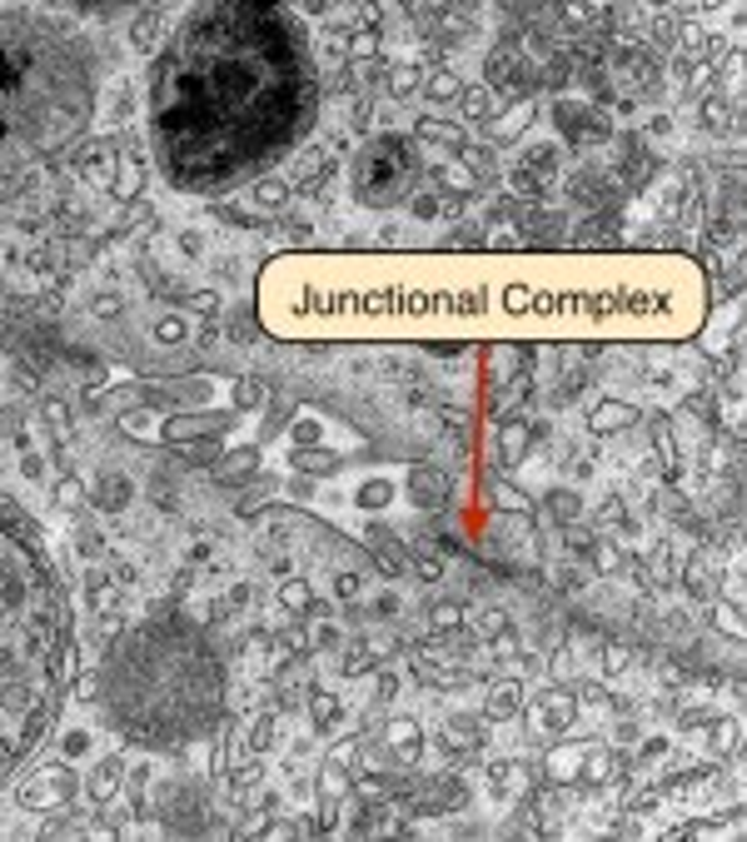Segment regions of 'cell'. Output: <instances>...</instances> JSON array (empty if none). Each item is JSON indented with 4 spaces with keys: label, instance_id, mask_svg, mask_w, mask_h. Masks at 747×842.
Instances as JSON below:
<instances>
[{
    "label": "cell",
    "instance_id": "cell-36",
    "mask_svg": "<svg viewBox=\"0 0 747 842\" xmlns=\"http://www.w3.org/2000/svg\"><path fill=\"white\" fill-rule=\"evenodd\" d=\"M414 80H419V76H414V70H394V96H409V90H414Z\"/></svg>",
    "mask_w": 747,
    "mask_h": 842
},
{
    "label": "cell",
    "instance_id": "cell-18",
    "mask_svg": "<svg viewBox=\"0 0 747 842\" xmlns=\"http://www.w3.org/2000/svg\"><path fill=\"white\" fill-rule=\"evenodd\" d=\"M529 115H533V100H519V105H513L503 120H494V135H498V141H513V135L529 125Z\"/></svg>",
    "mask_w": 747,
    "mask_h": 842
},
{
    "label": "cell",
    "instance_id": "cell-30",
    "mask_svg": "<svg viewBox=\"0 0 747 842\" xmlns=\"http://www.w3.org/2000/svg\"><path fill=\"white\" fill-rule=\"evenodd\" d=\"M254 459H260V453H254V449L235 453V459H225V474H249V469H254Z\"/></svg>",
    "mask_w": 747,
    "mask_h": 842
},
{
    "label": "cell",
    "instance_id": "cell-10",
    "mask_svg": "<svg viewBox=\"0 0 747 842\" xmlns=\"http://www.w3.org/2000/svg\"><path fill=\"white\" fill-rule=\"evenodd\" d=\"M629 424H638V409L623 404V400H608V404H598V409L588 414V429L593 434H618V429H629Z\"/></svg>",
    "mask_w": 747,
    "mask_h": 842
},
{
    "label": "cell",
    "instance_id": "cell-6",
    "mask_svg": "<svg viewBox=\"0 0 747 842\" xmlns=\"http://www.w3.org/2000/svg\"><path fill=\"white\" fill-rule=\"evenodd\" d=\"M419 184V155L404 135H374L349 165V190L364 210H394L404 205Z\"/></svg>",
    "mask_w": 747,
    "mask_h": 842
},
{
    "label": "cell",
    "instance_id": "cell-33",
    "mask_svg": "<svg viewBox=\"0 0 747 842\" xmlns=\"http://www.w3.org/2000/svg\"><path fill=\"white\" fill-rule=\"evenodd\" d=\"M115 777H120V767H115V763H110V767H100V773H95V793H100V798H110V788H115Z\"/></svg>",
    "mask_w": 747,
    "mask_h": 842
},
{
    "label": "cell",
    "instance_id": "cell-26",
    "mask_svg": "<svg viewBox=\"0 0 747 842\" xmlns=\"http://www.w3.org/2000/svg\"><path fill=\"white\" fill-rule=\"evenodd\" d=\"M548 508H553L558 518H564V524H568V518H578V498H574V494H564V489H553V494H548Z\"/></svg>",
    "mask_w": 747,
    "mask_h": 842
},
{
    "label": "cell",
    "instance_id": "cell-35",
    "mask_svg": "<svg viewBox=\"0 0 747 842\" xmlns=\"http://www.w3.org/2000/svg\"><path fill=\"white\" fill-rule=\"evenodd\" d=\"M335 594H339V598H354V594H359V579H354V573H339V579H335Z\"/></svg>",
    "mask_w": 747,
    "mask_h": 842
},
{
    "label": "cell",
    "instance_id": "cell-31",
    "mask_svg": "<svg viewBox=\"0 0 747 842\" xmlns=\"http://www.w3.org/2000/svg\"><path fill=\"white\" fill-rule=\"evenodd\" d=\"M294 444H319V419H299V424H294Z\"/></svg>",
    "mask_w": 747,
    "mask_h": 842
},
{
    "label": "cell",
    "instance_id": "cell-7",
    "mask_svg": "<svg viewBox=\"0 0 747 842\" xmlns=\"http://www.w3.org/2000/svg\"><path fill=\"white\" fill-rule=\"evenodd\" d=\"M574 723V693H564V688H548L539 703H533V728L539 733H548V738H558L564 728Z\"/></svg>",
    "mask_w": 747,
    "mask_h": 842
},
{
    "label": "cell",
    "instance_id": "cell-29",
    "mask_svg": "<svg viewBox=\"0 0 747 842\" xmlns=\"http://www.w3.org/2000/svg\"><path fill=\"white\" fill-rule=\"evenodd\" d=\"M260 205H264V210H280V205H284V184L264 180V184H260Z\"/></svg>",
    "mask_w": 747,
    "mask_h": 842
},
{
    "label": "cell",
    "instance_id": "cell-21",
    "mask_svg": "<svg viewBox=\"0 0 747 842\" xmlns=\"http://www.w3.org/2000/svg\"><path fill=\"white\" fill-rule=\"evenodd\" d=\"M419 135H423V141H439V145H454V150H464V130L439 125V120H419Z\"/></svg>",
    "mask_w": 747,
    "mask_h": 842
},
{
    "label": "cell",
    "instance_id": "cell-28",
    "mask_svg": "<svg viewBox=\"0 0 747 842\" xmlns=\"http://www.w3.org/2000/svg\"><path fill=\"white\" fill-rule=\"evenodd\" d=\"M454 90H459V86H454V76H449V70H439V76L429 80V96H433V100H449Z\"/></svg>",
    "mask_w": 747,
    "mask_h": 842
},
{
    "label": "cell",
    "instance_id": "cell-11",
    "mask_svg": "<svg viewBox=\"0 0 747 842\" xmlns=\"http://www.w3.org/2000/svg\"><path fill=\"white\" fill-rule=\"evenodd\" d=\"M578 767H584V748L564 743V748H553V753H548L543 777H548V783H578Z\"/></svg>",
    "mask_w": 747,
    "mask_h": 842
},
{
    "label": "cell",
    "instance_id": "cell-38",
    "mask_svg": "<svg viewBox=\"0 0 747 842\" xmlns=\"http://www.w3.org/2000/svg\"><path fill=\"white\" fill-rule=\"evenodd\" d=\"M86 11H125V5H135V0H80Z\"/></svg>",
    "mask_w": 747,
    "mask_h": 842
},
{
    "label": "cell",
    "instance_id": "cell-15",
    "mask_svg": "<svg viewBox=\"0 0 747 842\" xmlns=\"http://www.w3.org/2000/svg\"><path fill=\"white\" fill-rule=\"evenodd\" d=\"M608 777H613V753H608V748H584L578 783H608Z\"/></svg>",
    "mask_w": 747,
    "mask_h": 842
},
{
    "label": "cell",
    "instance_id": "cell-42",
    "mask_svg": "<svg viewBox=\"0 0 747 842\" xmlns=\"http://www.w3.org/2000/svg\"><path fill=\"white\" fill-rule=\"evenodd\" d=\"M603 663H608V673H618V669H623V653H618V648H608Z\"/></svg>",
    "mask_w": 747,
    "mask_h": 842
},
{
    "label": "cell",
    "instance_id": "cell-34",
    "mask_svg": "<svg viewBox=\"0 0 747 842\" xmlns=\"http://www.w3.org/2000/svg\"><path fill=\"white\" fill-rule=\"evenodd\" d=\"M414 215L433 220V215H439V200H433V194H419V200H414Z\"/></svg>",
    "mask_w": 747,
    "mask_h": 842
},
{
    "label": "cell",
    "instance_id": "cell-4",
    "mask_svg": "<svg viewBox=\"0 0 747 842\" xmlns=\"http://www.w3.org/2000/svg\"><path fill=\"white\" fill-rule=\"evenodd\" d=\"M100 703L120 738L174 753L210 738L225 718V659L180 614L125 628L100 663Z\"/></svg>",
    "mask_w": 747,
    "mask_h": 842
},
{
    "label": "cell",
    "instance_id": "cell-39",
    "mask_svg": "<svg viewBox=\"0 0 747 842\" xmlns=\"http://www.w3.org/2000/svg\"><path fill=\"white\" fill-rule=\"evenodd\" d=\"M503 439H509V444H503V453H509V459H519V453H523V429H509Z\"/></svg>",
    "mask_w": 747,
    "mask_h": 842
},
{
    "label": "cell",
    "instance_id": "cell-25",
    "mask_svg": "<svg viewBox=\"0 0 747 842\" xmlns=\"http://www.w3.org/2000/svg\"><path fill=\"white\" fill-rule=\"evenodd\" d=\"M309 712H315L319 728H329V723H335V712H339V703L329 698V693H315V698H309Z\"/></svg>",
    "mask_w": 747,
    "mask_h": 842
},
{
    "label": "cell",
    "instance_id": "cell-13",
    "mask_svg": "<svg viewBox=\"0 0 747 842\" xmlns=\"http://www.w3.org/2000/svg\"><path fill=\"white\" fill-rule=\"evenodd\" d=\"M294 469H299V474H335L339 453L315 449V444H299V449H294Z\"/></svg>",
    "mask_w": 747,
    "mask_h": 842
},
{
    "label": "cell",
    "instance_id": "cell-8",
    "mask_svg": "<svg viewBox=\"0 0 747 842\" xmlns=\"http://www.w3.org/2000/svg\"><path fill=\"white\" fill-rule=\"evenodd\" d=\"M449 474L444 469H409V498H414V508H439L449 498Z\"/></svg>",
    "mask_w": 747,
    "mask_h": 842
},
{
    "label": "cell",
    "instance_id": "cell-14",
    "mask_svg": "<svg viewBox=\"0 0 747 842\" xmlns=\"http://www.w3.org/2000/svg\"><path fill=\"white\" fill-rule=\"evenodd\" d=\"M682 579H688V594H693L698 604H713V598H717V573L708 569V563H698V559H693Z\"/></svg>",
    "mask_w": 747,
    "mask_h": 842
},
{
    "label": "cell",
    "instance_id": "cell-24",
    "mask_svg": "<svg viewBox=\"0 0 747 842\" xmlns=\"http://www.w3.org/2000/svg\"><path fill=\"white\" fill-rule=\"evenodd\" d=\"M284 608H290V614H304V608H309V598H315V594H309V583H284Z\"/></svg>",
    "mask_w": 747,
    "mask_h": 842
},
{
    "label": "cell",
    "instance_id": "cell-32",
    "mask_svg": "<svg viewBox=\"0 0 747 842\" xmlns=\"http://www.w3.org/2000/svg\"><path fill=\"white\" fill-rule=\"evenodd\" d=\"M464 110H468L474 120H484V115H488V96H484V90H468V96H464Z\"/></svg>",
    "mask_w": 747,
    "mask_h": 842
},
{
    "label": "cell",
    "instance_id": "cell-12",
    "mask_svg": "<svg viewBox=\"0 0 747 842\" xmlns=\"http://www.w3.org/2000/svg\"><path fill=\"white\" fill-rule=\"evenodd\" d=\"M523 708V688H519V678H503L494 693H488V708H484V718H494V723H503V718H513V712Z\"/></svg>",
    "mask_w": 747,
    "mask_h": 842
},
{
    "label": "cell",
    "instance_id": "cell-9",
    "mask_svg": "<svg viewBox=\"0 0 747 842\" xmlns=\"http://www.w3.org/2000/svg\"><path fill=\"white\" fill-rule=\"evenodd\" d=\"M70 788H76V783H70L66 767H45L31 788H25L21 802H25V808H55L60 798H70Z\"/></svg>",
    "mask_w": 747,
    "mask_h": 842
},
{
    "label": "cell",
    "instance_id": "cell-22",
    "mask_svg": "<svg viewBox=\"0 0 747 842\" xmlns=\"http://www.w3.org/2000/svg\"><path fill=\"white\" fill-rule=\"evenodd\" d=\"M713 624L723 628L727 638H743V618L733 614V598H713Z\"/></svg>",
    "mask_w": 747,
    "mask_h": 842
},
{
    "label": "cell",
    "instance_id": "cell-27",
    "mask_svg": "<svg viewBox=\"0 0 747 842\" xmlns=\"http://www.w3.org/2000/svg\"><path fill=\"white\" fill-rule=\"evenodd\" d=\"M733 743H737V723H733V718H723V723H717V733H713V753H727Z\"/></svg>",
    "mask_w": 747,
    "mask_h": 842
},
{
    "label": "cell",
    "instance_id": "cell-19",
    "mask_svg": "<svg viewBox=\"0 0 747 842\" xmlns=\"http://www.w3.org/2000/svg\"><path fill=\"white\" fill-rule=\"evenodd\" d=\"M225 424L229 419H219V414H210V419H174L165 434H170V439H190V434H215V429H225Z\"/></svg>",
    "mask_w": 747,
    "mask_h": 842
},
{
    "label": "cell",
    "instance_id": "cell-17",
    "mask_svg": "<svg viewBox=\"0 0 747 842\" xmlns=\"http://www.w3.org/2000/svg\"><path fill=\"white\" fill-rule=\"evenodd\" d=\"M558 115H564V130H568V135H608V125H603V120L593 115V110L564 105V110H558Z\"/></svg>",
    "mask_w": 747,
    "mask_h": 842
},
{
    "label": "cell",
    "instance_id": "cell-3",
    "mask_svg": "<svg viewBox=\"0 0 747 842\" xmlns=\"http://www.w3.org/2000/svg\"><path fill=\"white\" fill-rule=\"evenodd\" d=\"M76 678V608L35 518L0 494V788L50 743Z\"/></svg>",
    "mask_w": 747,
    "mask_h": 842
},
{
    "label": "cell",
    "instance_id": "cell-2",
    "mask_svg": "<svg viewBox=\"0 0 747 842\" xmlns=\"http://www.w3.org/2000/svg\"><path fill=\"white\" fill-rule=\"evenodd\" d=\"M315 120V50L284 0H195L150 65V155L184 194L264 180Z\"/></svg>",
    "mask_w": 747,
    "mask_h": 842
},
{
    "label": "cell",
    "instance_id": "cell-23",
    "mask_svg": "<svg viewBox=\"0 0 747 842\" xmlns=\"http://www.w3.org/2000/svg\"><path fill=\"white\" fill-rule=\"evenodd\" d=\"M444 743L449 748H474L478 743V723H474V718H454V723H449V733H444Z\"/></svg>",
    "mask_w": 747,
    "mask_h": 842
},
{
    "label": "cell",
    "instance_id": "cell-16",
    "mask_svg": "<svg viewBox=\"0 0 747 842\" xmlns=\"http://www.w3.org/2000/svg\"><path fill=\"white\" fill-rule=\"evenodd\" d=\"M419 738H423L419 723H409V718H394V723L384 728V743H394L404 757H419Z\"/></svg>",
    "mask_w": 747,
    "mask_h": 842
},
{
    "label": "cell",
    "instance_id": "cell-40",
    "mask_svg": "<svg viewBox=\"0 0 747 842\" xmlns=\"http://www.w3.org/2000/svg\"><path fill=\"white\" fill-rule=\"evenodd\" d=\"M270 738H274V723H270V718H264V723L254 728V748H270Z\"/></svg>",
    "mask_w": 747,
    "mask_h": 842
},
{
    "label": "cell",
    "instance_id": "cell-5",
    "mask_svg": "<svg viewBox=\"0 0 747 842\" xmlns=\"http://www.w3.org/2000/svg\"><path fill=\"white\" fill-rule=\"evenodd\" d=\"M95 115V60L45 15H0V150L60 155Z\"/></svg>",
    "mask_w": 747,
    "mask_h": 842
},
{
    "label": "cell",
    "instance_id": "cell-37",
    "mask_svg": "<svg viewBox=\"0 0 747 842\" xmlns=\"http://www.w3.org/2000/svg\"><path fill=\"white\" fill-rule=\"evenodd\" d=\"M433 624H439V628L459 624V604H439V608H433Z\"/></svg>",
    "mask_w": 747,
    "mask_h": 842
},
{
    "label": "cell",
    "instance_id": "cell-1",
    "mask_svg": "<svg viewBox=\"0 0 747 842\" xmlns=\"http://www.w3.org/2000/svg\"><path fill=\"white\" fill-rule=\"evenodd\" d=\"M284 345H474V339H693L708 324L703 265L629 255H274L254 290Z\"/></svg>",
    "mask_w": 747,
    "mask_h": 842
},
{
    "label": "cell",
    "instance_id": "cell-20",
    "mask_svg": "<svg viewBox=\"0 0 747 842\" xmlns=\"http://www.w3.org/2000/svg\"><path fill=\"white\" fill-rule=\"evenodd\" d=\"M359 508H384L394 498V484L389 479H369V484H359Z\"/></svg>",
    "mask_w": 747,
    "mask_h": 842
},
{
    "label": "cell",
    "instance_id": "cell-41",
    "mask_svg": "<svg viewBox=\"0 0 747 842\" xmlns=\"http://www.w3.org/2000/svg\"><path fill=\"white\" fill-rule=\"evenodd\" d=\"M419 573H423V579H439V573H444V563H439V559H419Z\"/></svg>",
    "mask_w": 747,
    "mask_h": 842
}]
</instances>
